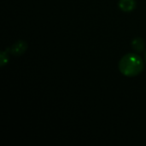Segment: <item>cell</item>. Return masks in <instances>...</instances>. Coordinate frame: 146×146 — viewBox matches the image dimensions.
I'll return each mask as SVG.
<instances>
[{
    "instance_id": "cell-1",
    "label": "cell",
    "mask_w": 146,
    "mask_h": 146,
    "mask_svg": "<svg viewBox=\"0 0 146 146\" xmlns=\"http://www.w3.org/2000/svg\"><path fill=\"white\" fill-rule=\"evenodd\" d=\"M120 70L127 76H135L141 73L144 68L143 60L136 54H127L120 62Z\"/></svg>"
},
{
    "instance_id": "cell-2",
    "label": "cell",
    "mask_w": 146,
    "mask_h": 146,
    "mask_svg": "<svg viewBox=\"0 0 146 146\" xmlns=\"http://www.w3.org/2000/svg\"><path fill=\"white\" fill-rule=\"evenodd\" d=\"M26 49H27V44L23 41H19L12 46L10 51L12 54L18 56V55L22 54L26 50Z\"/></svg>"
},
{
    "instance_id": "cell-3",
    "label": "cell",
    "mask_w": 146,
    "mask_h": 146,
    "mask_svg": "<svg viewBox=\"0 0 146 146\" xmlns=\"http://www.w3.org/2000/svg\"><path fill=\"white\" fill-rule=\"evenodd\" d=\"M120 7L124 11H131L135 7L134 0H121Z\"/></svg>"
},
{
    "instance_id": "cell-4",
    "label": "cell",
    "mask_w": 146,
    "mask_h": 146,
    "mask_svg": "<svg viewBox=\"0 0 146 146\" xmlns=\"http://www.w3.org/2000/svg\"><path fill=\"white\" fill-rule=\"evenodd\" d=\"M133 48L136 50V51H139V52H141L144 48H145V42L142 38H135L133 41Z\"/></svg>"
},
{
    "instance_id": "cell-5",
    "label": "cell",
    "mask_w": 146,
    "mask_h": 146,
    "mask_svg": "<svg viewBox=\"0 0 146 146\" xmlns=\"http://www.w3.org/2000/svg\"><path fill=\"white\" fill-rule=\"evenodd\" d=\"M145 62H146V53H145Z\"/></svg>"
}]
</instances>
